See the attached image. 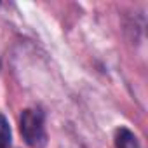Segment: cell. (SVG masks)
I'll return each instance as SVG.
<instances>
[{
	"instance_id": "2",
	"label": "cell",
	"mask_w": 148,
	"mask_h": 148,
	"mask_svg": "<svg viewBox=\"0 0 148 148\" xmlns=\"http://www.w3.org/2000/svg\"><path fill=\"white\" fill-rule=\"evenodd\" d=\"M115 146L117 148H139L136 136L125 127H120L115 131Z\"/></svg>"
},
{
	"instance_id": "1",
	"label": "cell",
	"mask_w": 148,
	"mask_h": 148,
	"mask_svg": "<svg viewBox=\"0 0 148 148\" xmlns=\"http://www.w3.org/2000/svg\"><path fill=\"white\" fill-rule=\"evenodd\" d=\"M19 131L25 141L32 148H44L47 143V134L44 129V113L37 108H26L19 119Z\"/></svg>"
},
{
	"instance_id": "3",
	"label": "cell",
	"mask_w": 148,
	"mask_h": 148,
	"mask_svg": "<svg viewBox=\"0 0 148 148\" xmlns=\"http://www.w3.org/2000/svg\"><path fill=\"white\" fill-rule=\"evenodd\" d=\"M11 145V127L4 115H0V148H7Z\"/></svg>"
}]
</instances>
